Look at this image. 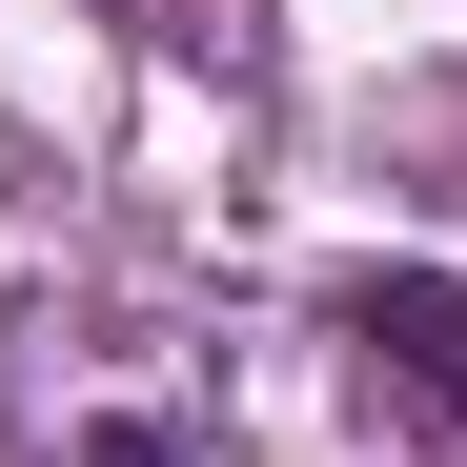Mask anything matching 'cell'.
Returning a JSON list of instances; mask_svg holds the SVG:
<instances>
[{
	"mask_svg": "<svg viewBox=\"0 0 467 467\" xmlns=\"http://www.w3.org/2000/svg\"><path fill=\"white\" fill-rule=\"evenodd\" d=\"M346 346L407 386L427 427H467V265H346Z\"/></svg>",
	"mask_w": 467,
	"mask_h": 467,
	"instance_id": "6da1fadb",
	"label": "cell"
},
{
	"mask_svg": "<svg viewBox=\"0 0 467 467\" xmlns=\"http://www.w3.org/2000/svg\"><path fill=\"white\" fill-rule=\"evenodd\" d=\"M82 467H183V447H163V427H102V447H82Z\"/></svg>",
	"mask_w": 467,
	"mask_h": 467,
	"instance_id": "7a4b0ae2",
	"label": "cell"
}]
</instances>
